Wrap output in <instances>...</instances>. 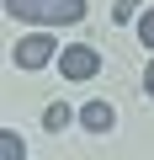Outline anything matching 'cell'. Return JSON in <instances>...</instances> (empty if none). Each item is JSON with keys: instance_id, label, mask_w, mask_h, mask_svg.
<instances>
[{"instance_id": "cell-9", "label": "cell", "mask_w": 154, "mask_h": 160, "mask_svg": "<svg viewBox=\"0 0 154 160\" xmlns=\"http://www.w3.org/2000/svg\"><path fill=\"white\" fill-rule=\"evenodd\" d=\"M143 86H149V96H154V64H149V75H143Z\"/></svg>"}, {"instance_id": "cell-8", "label": "cell", "mask_w": 154, "mask_h": 160, "mask_svg": "<svg viewBox=\"0 0 154 160\" xmlns=\"http://www.w3.org/2000/svg\"><path fill=\"white\" fill-rule=\"evenodd\" d=\"M138 6H143V0H117V22H133V16H138Z\"/></svg>"}, {"instance_id": "cell-6", "label": "cell", "mask_w": 154, "mask_h": 160, "mask_svg": "<svg viewBox=\"0 0 154 160\" xmlns=\"http://www.w3.org/2000/svg\"><path fill=\"white\" fill-rule=\"evenodd\" d=\"M69 118H74V112H69V107H64V102H53V107H48V112H43V123H48V128H53V133H58V128H69Z\"/></svg>"}, {"instance_id": "cell-3", "label": "cell", "mask_w": 154, "mask_h": 160, "mask_svg": "<svg viewBox=\"0 0 154 160\" xmlns=\"http://www.w3.org/2000/svg\"><path fill=\"white\" fill-rule=\"evenodd\" d=\"M58 69H64V80H91V75L101 69V53H96L91 43H74V48L58 53Z\"/></svg>"}, {"instance_id": "cell-2", "label": "cell", "mask_w": 154, "mask_h": 160, "mask_svg": "<svg viewBox=\"0 0 154 160\" xmlns=\"http://www.w3.org/2000/svg\"><path fill=\"white\" fill-rule=\"evenodd\" d=\"M11 59H16V69H43L48 59H58V43H53L48 32H32V38H21V43L11 48Z\"/></svg>"}, {"instance_id": "cell-1", "label": "cell", "mask_w": 154, "mask_h": 160, "mask_svg": "<svg viewBox=\"0 0 154 160\" xmlns=\"http://www.w3.org/2000/svg\"><path fill=\"white\" fill-rule=\"evenodd\" d=\"M6 11L16 22H37V27H64L85 16V0H6Z\"/></svg>"}, {"instance_id": "cell-5", "label": "cell", "mask_w": 154, "mask_h": 160, "mask_svg": "<svg viewBox=\"0 0 154 160\" xmlns=\"http://www.w3.org/2000/svg\"><path fill=\"white\" fill-rule=\"evenodd\" d=\"M0 160H27V144L16 128H0Z\"/></svg>"}, {"instance_id": "cell-7", "label": "cell", "mask_w": 154, "mask_h": 160, "mask_svg": "<svg viewBox=\"0 0 154 160\" xmlns=\"http://www.w3.org/2000/svg\"><path fill=\"white\" fill-rule=\"evenodd\" d=\"M138 43H143V48H154V11H143V16H138Z\"/></svg>"}, {"instance_id": "cell-4", "label": "cell", "mask_w": 154, "mask_h": 160, "mask_svg": "<svg viewBox=\"0 0 154 160\" xmlns=\"http://www.w3.org/2000/svg\"><path fill=\"white\" fill-rule=\"evenodd\" d=\"M80 123H85L91 133H112V123H117V112H112L106 102H91V107L80 112Z\"/></svg>"}]
</instances>
